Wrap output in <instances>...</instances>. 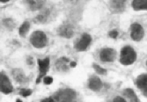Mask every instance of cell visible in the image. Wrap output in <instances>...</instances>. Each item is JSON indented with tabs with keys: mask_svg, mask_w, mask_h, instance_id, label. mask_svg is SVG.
Returning <instances> with one entry per match:
<instances>
[{
	"mask_svg": "<svg viewBox=\"0 0 147 102\" xmlns=\"http://www.w3.org/2000/svg\"><path fill=\"white\" fill-rule=\"evenodd\" d=\"M137 59V53L131 46H125L121 50L120 62L123 65H131Z\"/></svg>",
	"mask_w": 147,
	"mask_h": 102,
	"instance_id": "cell-1",
	"label": "cell"
},
{
	"mask_svg": "<svg viewBox=\"0 0 147 102\" xmlns=\"http://www.w3.org/2000/svg\"><path fill=\"white\" fill-rule=\"evenodd\" d=\"M30 43L36 48H42L48 44L47 35L42 31H34L30 35Z\"/></svg>",
	"mask_w": 147,
	"mask_h": 102,
	"instance_id": "cell-2",
	"label": "cell"
},
{
	"mask_svg": "<svg viewBox=\"0 0 147 102\" xmlns=\"http://www.w3.org/2000/svg\"><path fill=\"white\" fill-rule=\"evenodd\" d=\"M54 101H73L76 99V93L71 89H63L52 96Z\"/></svg>",
	"mask_w": 147,
	"mask_h": 102,
	"instance_id": "cell-3",
	"label": "cell"
},
{
	"mask_svg": "<svg viewBox=\"0 0 147 102\" xmlns=\"http://www.w3.org/2000/svg\"><path fill=\"white\" fill-rule=\"evenodd\" d=\"M12 91H13V86L9 78L5 72L0 71V92L5 94H9Z\"/></svg>",
	"mask_w": 147,
	"mask_h": 102,
	"instance_id": "cell-4",
	"label": "cell"
},
{
	"mask_svg": "<svg viewBox=\"0 0 147 102\" xmlns=\"http://www.w3.org/2000/svg\"><path fill=\"white\" fill-rule=\"evenodd\" d=\"M130 36L134 41L139 42L143 39L144 35V31L143 27L138 23H133L130 27Z\"/></svg>",
	"mask_w": 147,
	"mask_h": 102,
	"instance_id": "cell-5",
	"label": "cell"
},
{
	"mask_svg": "<svg viewBox=\"0 0 147 102\" xmlns=\"http://www.w3.org/2000/svg\"><path fill=\"white\" fill-rule=\"evenodd\" d=\"M38 65H39V71L40 74L38 76V78L36 79V84H40V81H41L42 76H44L46 75V73L49 71V58L46 57L44 59H38Z\"/></svg>",
	"mask_w": 147,
	"mask_h": 102,
	"instance_id": "cell-6",
	"label": "cell"
},
{
	"mask_svg": "<svg viewBox=\"0 0 147 102\" xmlns=\"http://www.w3.org/2000/svg\"><path fill=\"white\" fill-rule=\"evenodd\" d=\"M116 52L114 48H102L100 53V58L104 62H112L115 59Z\"/></svg>",
	"mask_w": 147,
	"mask_h": 102,
	"instance_id": "cell-7",
	"label": "cell"
},
{
	"mask_svg": "<svg viewBox=\"0 0 147 102\" xmlns=\"http://www.w3.org/2000/svg\"><path fill=\"white\" fill-rule=\"evenodd\" d=\"M57 34L58 35L66 38V39H70L74 34V28L71 24L64 23L63 25H60L57 29Z\"/></svg>",
	"mask_w": 147,
	"mask_h": 102,
	"instance_id": "cell-8",
	"label": "cell"
},
{
	"mask_svg": "<svg viewBox=\"0 0 147 102\" xmlns=\"http://www.w3.org/2000/svg\"><path fill=\"white\" fill-rule=\"evenodd\" d=\"M91 42H92L91 35L86 34V33H85V34H82V36L79 39V41L76 43L75 48L78 51H85V50H86V48L90 45Z\"/></svg>",
	"mask_w": 147,
	"mask_h": 102,
	"instance_id": "cell-9",
	"label": "cell"
},
{
	"mask_svg": "<svg viewBox=\"0 0 147 102\" xmlns=\"http://www.w3.org/2000/svg\"><path fill=\"white\" fill-rule=\"evenodd\" d=\"M102 86H103V84L98 76H92L88 81V87L92 91H95V92L100 91L102 88Z\"/></svg>",
	"mask_w": 147,
	"mask_h": 102,
	"instance_id": "cell-10",
	"label": "cell"
},
{
	"mask_svg": "<svg viewBox=\"0 0 147 102\" xmlns=\"http://www.w3.org/2000/svg\"><path fill=\"white\" fill-rule=\"evenodd\" d=\"M137 86L143 92L144 95L146 97V90H147V75L142 74L137 79Z\"/></svg>",
	"mask_w": 147,
	"mask_h": 102,
	"instance_id": "cell-11",
	"label": "cell"
},
{
	"mask_svg": "<svg viewBox=\"0 0 147 102\" xmlns=\"http://www.w3.org/2000/svg\"><path fill=\"white\" fill-rule=\"evenodd\" d=\"M125 5L126 0H110V7L114 11H123Z\"/></svg>",
	"mask_w": 147,
	"mask_h": 102,
	"instance_id": "cell-12",
	"label": "cell"
},
{
	"mask_svg": "<svg viewBox=\"0 0 147 102\" xmlns=\"http://www.w3.org/2000/svg\"><path fill=\"white\" fill-rule=\"evenodd\" d=\"M70 63V60L66 57H61L59 58L56 62V67L60 71H66L68 70V64Z\"/></svg>",
	"mask_w": 147,
	"mask_h": 102,
	"instance_id": "cell-13",
	"label": "cell"
},
{
	"mask_svg": "<svg viewBox=\"0 0 147 102\" xmlns=\"http://www.w3.org/2000/svg\"><path fill=\"white\" fill-rule=\"evenodd\" d=\"M132 7L135 11H141L147 9V0H133Z\"/></svg>",
	"mask_w": 147,
	"mask_h": 102,
	"instance_id": "cell-14",
	"label": "cell"
},
{
	"mask_svg": "<svg viewBox=\"0 0 147 102\" xmlns=\"http://www.w3.org/2000/svg\"><path fill=\"white\" fill-rule=\"evenodd\" d=\"M28 3L32 11H37L43 6L45 0H28Z\"/></svg>",
	"mask_w": 147,
	"mask_h": 102,
	"instance_id": "cell-15",
	"label": "cell"
},
{
	"mask_svg": "<svg viewBox=\"0 0 147 102\" xmlns=\"http://www.w3.org/2000/svg\"><path fill=\"white\" fill-rule=\"evenodd\" d=\"M12 75L14 79L18 82V83H23L26 79L25 75L23 74L22 70H20V69H15L12 70Z\"/></svg>",
	"mask_w": 147,
	"mask_h": 102,
	"instance_id": "cell-16",
	"label": "cell"
},
{
	"mask_svg": "<svg viewBox=\"0 0 147 102\" xmlns=\"http://www.w3.org/2000/svg\"><path fill=\"white\" fill-rule=\"evenodd\" d=\"M29 28H30V23L28 21H25L19 28L20 35L22 36V37L26 36V34H28V32L29 31Z\"/></svg>",
	"mask_w": 147,
	"mask_h": 102,
	"instance_id": "cell-17",
	"label": "cell"
},
{
	"mask_svg": "<svg viewBox=\"0 0 147 102\" xmlns=\"http://www.w3.org/2000/svg\"><path fill=\"white\" fill-rule=\"evenodd\" d=\"M123 95L126 96V97H128V98L129 99V100H131V101H135V102H137V101L139 100L138 98L137 97L135 92L133 91L132 89H126V90H124Z\"/></svg>",
	"mask_w": 147,
	"mask_h": 102,
	"instance_id": "cell-18",
	"label": "cell"
},
{
	"mask_svg": "<svg viewBox=\"0 0 147 102\" xmlns=\"http://www.w3.org/2000/svg\"><path fill=\"white\" fill-rule=\"evenodd\" d=\"M49 15V11H45L43 12H42L41 14H39L36 18V19L39 21V22H44L46 19H47V17Z\"/></svg>",
	"mask_w": 147,
	"mask_h": 102,
	"instance_id": "cell-19",
	"label": "cell"
},
{
	"mask_svg": "<svg viewBox=\"0 0 147 102\" xmlns=\"http://www.w3.org/2000/svg\"><path fill=\"white\" fill-rule=\"evenodd\" d=\"M93 66V69L95 70V71L99 74V75H106L107 74V70H105V69H103V68H101L100 65H98V64H93L92 65Z\"/></svg>",
	"mask_w": 147,
	"mask_h": 102,
	"instance_id": "cell-20",
	"label": "cell"
},
{
	"mask_svg": "<svg viewBox=\"0 0 147 102\" xmlns=\"http://www.w3.org/2000/svg\"><path fill=\"white\" fill-rule=\"evenodd\" d=\"M32 90L30 89H21L20 92V94L23 97H28L32 94Z\"/></svg>",
	"mask_w": 147,
	"mask_h": 102,
	"instance_id": "cell-21",
	"label": "cell"
},
{
	"mask_svg": "<svg viewBox=\"0 0 147 102\" xmlns=\"http://www.w3.org/2000/svg\"><path fill=\"white\" fill-rule=\"evenodd\" d=\"M109 37L113 38V39H115V38H117V36H118V31L112 30L109 33Z\"/></svg>",
	"mask_w": 147,
	"mask_h": 102,
	"instance_id": "cell-22",
	"label": "cell"
},
{
	"mask_svg": "<svg viewBox=\"0 0 147 102\" xmlns=\"http://www.w3.org/2000/svg\"><path fill=\"white\" fill-rule=\"evenodd\" d=\"M4 24L6 25L7 28H13L12 27V20L11 19H6L4 20Z\"/></svg>",
	"mask_w": 147,
	"mask_h": 102,
	"instance_id": "cell-23",
	"label": "cell"
},
{
	"mask_svg": "<svg viewBox=\"0 0 147 102\" xmlns=\"http://www.w3.org/2000/svg\"><path fill=\"white\" fill-rule=\"evenodd\" d=\"M43 81H44V84H46V85H51L53 83V79L51 76H45Z\"/></svg>",
	"mask_w": 147,
	"mask_h": 102,
	"instance_id": "cell-24",
	"label": "cell"
},
{
	"mask_svg": "<svg viewBox=\"0 0 147 102\" xmlns=\"http://www.w3.org/2000/svg\"><path fill=\"white\" fill-rule=\"evenodd\" d=\"M114 101H119V102H125L126 100H125V99H123V98H122V97H116V98H115L114 99Z\"/></svg>",
	"mask_w": 147,
	"mask_h": 102,
	"instance_id": "cell-25",
	"label": "cell"
},
{
	"mask_svg": "<svg viewBox=\"0 0 147 102\" xmlns=\"http://www.w3.org/2000/svg\"><path fill=\"white\" fill-rule=\"evenodd\" d=\"M42 101H44V102H54V99H53V98L52 97H50V98H48V99H43Z\"/></svg>",
	"mask_w": 147,
	"mask_h": 102,
	"instance_id": "cell-26",
	"label": "cell"
},
{
	"mask_svg": "<svg viewBox=\"0 0 147 102\" xmlns=\"http://www.w3.org/2000/svg\"><path fill=\"white\" fill-rule=\"evenodd\" d=\"M32 61H33V57H31V56L28 57V64H33V62Z\"/></svg>",
	"mask_w": 147,
	"mask_h": 102,
	"instance_id": "cell-27",
	"label": "cell"
},
{
	"mask_svg": "<svg viewBox=\"0 0 147 102\" xmlns=\"http://www.w3.org/2000/svg\"><path fill=\"white\" fill-rule=\"evenodd\" d=\"M77 64H76V62H70V66L71 67H75Z\"/></svg>",
	"mask_w": 147,
	"mask_h": 102,
	"instance_id": "cell-28",
	"label": "cell"
},
{
	"mask_svg": "<svg viewBox=\"0 0 147 102\" xmlns=\"http://www.w3.org/2000/svg\"><path fill=\"white\" fill-rule=\"evenodd\" d=\"M9 1H10V0H0V2H1V3H7Z\"/></svg>",
	"mask_w": 147,
	"mask_h": 102,
	"instance_id": "cell-29",
	"label": "cell"
},
{
	"mask_svg": "<svg viewBox=\"0 0 147 102\" xmlns=\"http://www.w3.org/2000/svg\"><path fill=\"white\" fill-rule=\"evenodd\" d=\"M69 1H72V2H76V0H69Z\"/></svg>",
	"mask_w": 147,
	"mask_h": 102,
	"instance_id": "cell-30",
	"label": "cell"
}]
</instances>
